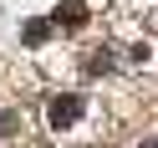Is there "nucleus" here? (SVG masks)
I'll return each mask as SVG.
<instances>
[{
	"mask_svg": "<svg viewBox=\"0 0 158 148\" xmlns=\"http://www.w3.org/2000/svg\"><path fill=\"white\" fill-rule=\"evenodd\" d=\"M82 97H77V92H56L51 97V102H46V117H51V128H72L77 123V117H82Z\"/></svg>",
	"mask_w": 158,
	"mask_h": 148,
	"instance_id": "1",
	"label": "nucleus"
},
{
	"mask_svg": "<svg viewBox=\"0 0 158 148\" xmlns=\"http://www.w3.org/2000/svg\"><path fill=\"white\" fill-rule=\"evenodd\" d=\"M56 21H61V26H82L87 21V5H82V0H61V5H56Z\"/></svg>",
	"mask_w": 158,
	"mask_h": 148,
	"instance_id": "2",
	"label": "nucleus"
},
{
	"mask_svg": "<svg viewBox=\"0 0 158 148\" xmlns=\"http://www.w3.org/2000/svg\"><path fill=\"white\" fill-rule=\"evenodd\" d=\"M46 36H51V21H26V26H21V41H26V46H41Z\"/></svg>",
	"mask_w": 158,
	"mask_h": 148,
	"instance_id": "3",
	"label": "nucleus"
},
{
	"mask_svg": "<svg viewBox=\"0 0 158 148\" xmlns=\"http://www.w3.org/2000/svg\"><path fill=\"white\" fill-rule=\"evenodd\" d=\"M138 148H158V138H148V143H138Z\"/></svg>",
	"mask_w": 158,
	"mask_h": 148,
	"instance_id": "4",
	"label": "nucleus"
}]
</instances>
